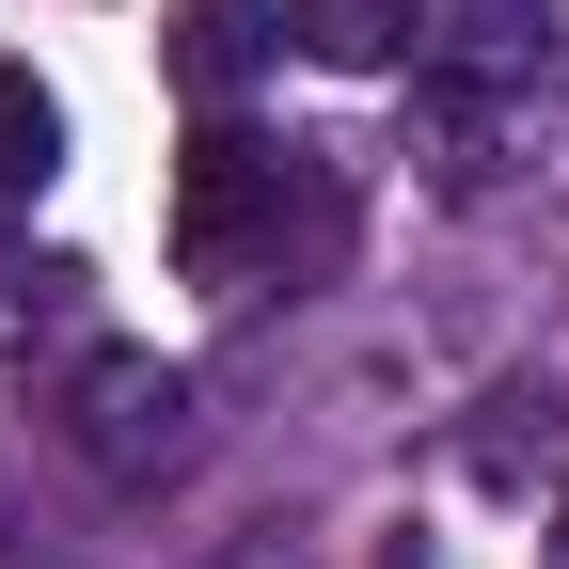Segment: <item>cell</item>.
I'll list each match as a JSON object with an SVG mask.
<instances>
[{
	"instance_id": "6",
	"label": "cell",
	"mask_w": 569,
	"mask_h": 569,
	"mask_svg": "<svg viewBox=\"0 0 569 569\" xmlns=\"http://www.w3.org/2000/svg\"><path fill=\"white\" fill-rule=\"evenodd\" d=\"M301 48L317 63H396L411 48V0H301Z\"/></svg>"
},
{
	"instance_id": "4",
	"label": "cell",
	"mask_w": 569,
	"mask_h": 569,
	"mask_svg": "<svg viewBox=\"0 0 569 569\" xmlns=\"http://www.w3.org/2000/svg\"><path fill=\"white\" fill-rule=\"evenodd\" d=\"M48 174H63V96L32 63H0V206H32Z\"/></svg>"
},
{
	"instance_id": "1",
	"label": "cell",
	"mask_w": 569,
	"mask_h": 569,
	"mask_svg": "<svg viewBox=\"0 0 569 569\" xmlns=\"http://www.w3.org/2000/svg\"><path fill=\"white\" fill-rule=\"evenodd\" d=\"M284 190H317L301 142L206 111L190 159H174V269H190V284H253V269H284Z\"/></svg>"
},
{
	"instance_id": "2",
	"label": "cell",
	"mask_w": 569,
	"mask_h": 569,
	"mask_svg": "<svg viewBox=\"0 0 569 569\" xmlns=\"http://www.w3.org/2000/svg\"><path fill=\"white\" fill-rule=\"evenodd\" d=\"M80 459H96V475L190 459V365H159V348H96V365H80Z\"/></svg>"
},
{
	"instance_id": "3",
	"label": "cell",
	"mask_w": 569,
	"mask_h": 569,
	"mask_svg": "<svg viewBox=\"0 0 569 569\" xmlns=\"http://www.w3.org/2000/svg\"><path fill=\"white\" fill-rule=\"evenodd\" d=\"M284 48V0H174V96L238 111V80Z\"/></svg>"
},
{
	"instance_id": "7",
	"label": "cell",
	"mask_w": 569,
	"mask_h": 569,
	"mask_svg": "<svg viewBox=\"0 0 569 569\" xmlns=\"http://www.w3.org/2000/svg\"><path fill=\"white\" fill-rule=\"evenodd\" d=\"M553 569H569V553H553Z\"/></svg>"
},
{
	"instance_id": "5",
	"label": "cell",
	"mask_w": 569,
	"mask_h": 569,
	"mask_svg": "<svg viewBox=\"0 0 569 569\" xmlns=\"http://www.w3.org/2000/svg\"><path fill=\"white\" fill-rule=\"evenodd\" d=\"M411 32H443L459 63H522L538 48V0H411Z\"/></svg>"
}]
</instances>
